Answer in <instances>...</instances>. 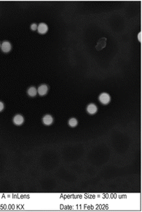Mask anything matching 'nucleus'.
Returning a JSON list of instances; mask_svg holds the SVG:
<instances>
[{
  "label": "nucleus",
  "instance_id": "9d476101",
  "mask_svg": "<svg viewBox=\"0 0 142 212\" xmlns=\"http://www.w3.org/2000/svg\"><path fill=\"white\" fill-rule=\"evenodd\" d=\"M77 124H78V121L74 118H70L69 120V125L71 127H75L77 125Z\"/></svg>",
  "mask_w": 142,
  "mask_h": 212
},
{
  "label": "nucleus",
  "instance_id": "ddd939ff",
  "mask_svg": "<svg viewBox=\"0 0 142 212\" xmlns=\"http://www.w3.org/2000/svg\"><path fill=\"white\" fill-rule=\"evenodd\" d=\"M0 48H1V43H0Z\"/></svg>",
  "mask_w": 142,
  "mask_h": 212
},
{
  "label": "nucleus",
  "instance_id": "f257e3e1",
  "mask_svg": "<svg viewBox=\"0 0 142 212\" xmlns=\"http://www.w3.org/2000/svg\"><path fill=\"white\" fill-rule=\"evenodd\" d=\"M98 99H99V101H100L103 105H107V104H109V102H110L111 97H110V95H109L108 93L103 92L101 94L99 98H98Z\"/></svg>",
  "mask_w": 142,
  "mask_h": 212
},
{
  "label": "nucleus",
  "instance_id": "6e6552de",
  "mask_svg": "<svg viewBox=\"0 0 142 212\" xmlns=\"http://www.w3.org/2000/svg\"><path fill=\"white\" fill-rule=\"evenodd\" d=\"M47 30H48V27H47V26L46 25L45 23H42L37 26V31L39 34H45L47 31Z\"/></svg>",
  "mask_w": 142,
  "mask_h": 212
},
{
  "label": "nucleus",
  "instance_id": "f03ea898",
  "mask_svg": "<svg viewBox=\"0 0 142 212\" xmlns=\"http://www.w3.org/2000/svg\"><path fill=\"white\" fill-rule=\"evenodd\" d=\"M13 123L17 126H20L24 124V116L20 114H17L13 117Z\"/></svg>",
  "mask_w": 142,
  "mask_h": 212
},
{
  "label": "nucleus",
  "instance_id": "9b49d317",
  "mask_svg": "<svg viewBox=\"0 0 142 212\" xmlns=\"http://www.w3.org/2000/svg\"><path fill=\"white\" fill-rule=\"evenodd\" d=\"M31 29L32 31H36L37 29V25L36 23H33L32 25L31 26Z\"/></svg>",
  "mask_w": 142,
  "mask_h": 212
},
{
  "label": "nucleus",
  "instance_id": "39448f33",
  "mask_svg": "<svg viewBox=\"0 0 142 212\" xmlns=\"http://www.w3.org/2000/svg\"><path fill=\"white\" fill-rule=\"evenodd\" d=\"M42 122H43V124L46 126L51 125L53 122V116L50 114L45 115V116L43 117V118H42Z\"/></svg>",
  "mask_w": 142,
  "mask_h": 212
},
{
  "label": "nucleus",
  "instance_id": "20e7f679",
  "mask_svg": "<svg viewBox=\"0 0 142 212\" xmlns=\"http://www.w3.org/2000/svg\"><path fill=\"white\" fill-rule=\"evenodd\" d=\"M48 92V87L46 84H42L37 89V93L40 96H44Z\"/></svg>",
  "mask_w": 142,
  "mask_h": 212
},
{
  "label": "nucleus",
  "instance_id": "7ed1b4c3",
  "mask_svg": "<svg viewBox=\"0 0 142 212\" xmlns=\"http://www.w3.org/2000/svg\"><path fill=\"white\" fill-rule=\"evenodd\" d=\"M1 49H2L3 52L7 53L9 52L11 50V49H12V45H11V44L9 43L8 41H5V42H2V44H1Z\"/></svg>",
  "mask_w": 142,
  "mask_h": 212
},
{
  "label": "nucleus",
  "instance_id": "1a4fd4ad",
  "mask_svg": "<svg viewBox=\"0 0 142 212\" xmlns=\"http://www.w3.org/2000/svg\"><path fill=\"white\" fill-rule=\"evenodd\" d=\"M27 93H28V96L33 98V97L36 96L37 94V90L34 87H31L27 90Z\"/></svg>",
  "mask_w": 142,
  "mask_h": 212
},
{
  "label": "nucleus",
  "instance_id": "0eeeda50",
  "mask_svg": "<svg viewBox=\"0 0 142 212\" xmlns=\"http://www.w3.org/2000/svg\"><path fill=\"white\" fill-rule=\"evenodd\" d=\"M106 38H101L100 40L98 42V44H97L96 46H95V48H96L97 50H101L102 49H103L106 46Z\"/></svg>",
  "mask_w": 142,
  "mask_h": 212
},
{
  "label": "nucleus",
  "instance_id": "423d86ee",
  "mask_svg": "<svg viewBox=\"0 0 142 212\" xmlns=\"http://www.w3.org/2000/svg\"><path fill=\"white\" fill-rule=\"evenodd\" d=\"M97 110H98V108H97V106L94 103H91L87 105V111L89 114L91 115L95 114V113H96Z\"/></svg>",
  "mask_w": 142,
  "mask_h": 212
},
{
  "label": "nucleus",
  "instance_id": "f8f14e48",
  "mask_svg": "<svg viewBox=\"0 0 142 212\" xmlns=\"http://www.w3.org/2000/svg\"><path fill=\"white\" fill-rule=\"evenodd\" d=\"M5 108V105L2 101H0V112H2Z\"/></svg>",
  "mask_w": 142,
  "mask_h": 212
}]
</instances>
